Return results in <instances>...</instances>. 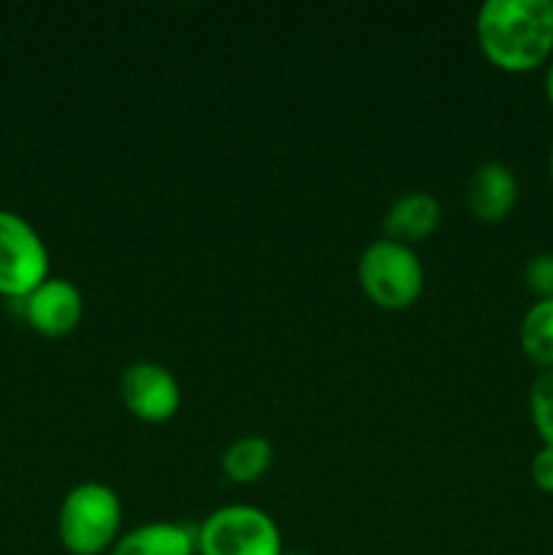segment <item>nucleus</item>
<instances>
[{
  "instance_id": "obj_1",
  "label": "nucleus",
  "mask_w": 553,
  "mask_h": 555,
  "mask_svg": "<svg viewBox=\"0 0 553 555\" xmlns=\"http://www.w3.org/2000/svg\"><path fill=\"white\" fill-rule=\"evenodd\" d=\"M475 36L488 63L507 74H529L553 57V0H486Z\"/></svg>"
},
{
  "instance_id": "obj_2",
  "label": "nucleus",
  "mask_w": 553,
  "mask_h": 555,
  "mask_svg": "<svg viewBox=\"0 0 553 555\" xmlns=\"http://www.w3.org/2000/svg\"><path fill=\"white\" fill-rule=\"evenodd\" d=\"M123 529V502L103 482H81L65 493L57 513L60 545L70 555H103Z\"/></svg>"
},
{
  "instance_id": "obj_3",
  "label": "nucleus",
  "mask_w": 553,
  "mask_h": 555,
  "mask_svg": "<svg viewBox=\"0 0 553 555\" xmlns=\"http://www.w3.org/2000/svg\"><path fill=\"white\" fill-rule=\"evenodd\" d=\"M358 282L380 309L401 312L421 298L426 271L410 244L383 236L369 244L358 258Z\"/></svg>"
},
{
  "instance_id": "obj_4",
  "label": "nucleus",
  "mask_w": 553,
  "mask_h": 555,
  "mask_svg": "<svg viewBox=\"0 0 553 555\" xmlns=\"http://www.w3.org/2000/svg\"><path fill=\"white\" fill-rule=\"evenodd\" d=\"M198 555H282V534L269 513L249 504L217 507L195 529Z\"/></svg>"
},
{
  "instance_id": "obj_5",
  "label": "nucleus",
  "mask_w": 553,
  "mask_h": 555,
  "mask_svg": "<svg viewBox=\"0 0 553 555\" xmlns=\"http://www.w3.org/2000/svg\"><path fill=\"white\" fill-rule=\"evenodd\" d=\"M49 280V249L22 215L0 209V296L27 298Z\"/></svg>"
},
{
  "instance_id": "obj_6",
  "label": "nucleus",
  "mask_w": 553,
  "mask_h": 555,
  "mask_svg": "<svg viewBox=\"0 0 553 555\" xmlns=\"http://www.w3.org/2000/svg\"><path fill=\"white\" fill-rule=\"evenodd\" d=\"M119 396L130 415L144 423L171 421L182 404V388L171 369L155 361H136L119 377Z\"/></svg>"
},
{
  "instance_id": "obj_7",
  "label": "nucleus",
  "mask_w": 553,
  "mask_h": 555,
  "mask_svg": "<svg viewBox=\"0 0 553 555\" xmlns=\"http://www.w3.org/2000/svg\"><path fill=\"white\" fill-rule=\"evenodd\" d=\"M22 312H25L27 325L36 334L60 339L76 331L85 314V298L74 282L63 276H49L47 282L36 287L27 298H22Z\"/></svg>"
},
{
  "instance_id": "obj_8",
  "label": "nucleus",
  "mask_w": 553,
  "mask_h": 555,
  "mask_svg": "<svg viewBox=\"0 0 553 555\" xmlns=\"http://www.w3.org/2000/svg\"><path fill=\"white\" fill-rule=\"evenodd\" d=\"M520 184L513 168L502 160H486L466 182V206L480 222H502L518 204Z\"/></svg>"
},
{
  "instance_id": "obj_9",
  "label": "nucleus",
  "mask_w": 553,
  "mask_h": 555,
  "mask_svg": "<svg viewBox=\"0 0 553 555\" xmlns=\"http://www.w3.org/2000/svg\"><path fill=\"white\" fill-rule=\"evenodd\" d=\"M439 220H442V206H439L437 195L426 193V190H410L388 206L383 228L385 236L412 247L415 242L432 236L439 228Z\"/></svg>"
},
{
  "instance_id": "obj_10",
  "label": "nucleus",
  "mask_w": 553,
  "mask_h": 555,
  "mask_svg": "<svg viewBox=\"0 0 553 555\" xmlns=\"http://www.w3.org/2000/svg\"><path fill=\"white\" fill-rule=\"evenodd\" d=\"M108 555H198V551L190 526L152 520L119 534Z\"/></svg>"
},
{
  "instance_id": "obj_11",
  "label": "nucleus",
  "mask_w": 553,
  "mask_h": 555,
  "mask_svg": "<svg viewBox=\"0 0 553 555\" xmlns=\"http://www.w3.org/2000/svg\"><path fill=\"white\" fill-rule=\"evenodd\" d=\"M271 464H274V448H271L269 439L258 437V434L239 437L222 453V472L236 486L258 482L271 469Z\"/></svg>"
},
{
  "instance_id": "obj_12",
  "label": "nucleus",
  "mask_w": 553,
  "mask_h": 555,
  "mask_svg": "<svg viewBox=\"0 0 553 555\" xmlns=\"http://www.w3.org/2000/svg\"><path fill=\"white\" fill-rule=\"evenodd\" d=\"M518 341L524 356L535 366H540V372L553 369V298L535 301L526 309L518 328Z\"/></svg>"
},
{
  "instance_id": "obj_13",
  "label": "nucleus",
  "mask_w": 553,
  "mask_h": 555,
  "mask_svg": "<svg viewBox=\"0 0 553 555\" xmlns=\"http://www.w3.org/2000/svg\"><path fill=\"white\" fill-rule=\"evenodd\" d=\"M529 415L542 444L553 448V369L535 377L529 388Z\"/></svg>"
},
{
  "instance_id": "obj_14",
  "label": "nucleus",
  "mask_w": 553,
  "mask_h": 555,
  "mask_svg": "<svg viewBox=\"0 0 553 555\" xmlns=\"http://www.w3.org/2000/svg\"><path fill=\"white\" fill-rule=\"evenodd\" d=\"M524 285L537 301L553 298V253H537L526 260Z\"/></svg>"
},
{
  "instance_id": "obj_15",
  "label": "nucleus",
  "mask_w": 553,
  "mask_h": 555,
  "mask_svg": "<svg viewBox=\"0 0 553 555\" xmlns=\"http://www.w3.org/2000/svg\"><path fill=\"white\" fill-rule=\"evenodd\" d=\"M529 475H531V482H535L540 491L553 493V448L542 444V448L531 455Z\"/></svg>"
},
{
  "instance_id": "obj_16",
  "label": "nucleus",
  "mask_w": 553,
  "mask_h": 555,
  "mask_svg": "<svg viewBox=\"0 0 553 555\" xmlns=\"http://www.w3.org/2000/svg\"><path fill=\"white\" fill-rule=\"evenodd\" d=\"M545 98L553 108V57H551V63L545 65Z\"/></svg>"
},
{
  "instance_id": "obj_17",
  "label": "nucleus",
  "mask_w": 553,
  "mask_h": 555,
  "mask_svg": "<svg viewBox=\"0 0 553 555\" xmlns=\"http://www.w3.org/2000/svg\"><path fill=\"white\" fill-rule=\"evenodd\" d=\"M548 173H551V182H553V146L551 152H548Z\"/></svg>"
},
{
  "instance_id": "obj_18",
  "label": "nucleus",
  "mask_w": 553,
  "mask_h": 555,
  "mask_svg": "<svg viewBox=\"0 0 553 555\" xmlns=\"http://www.w3.org/2000/svg\"><path fill=\"white\" fill-rule=\"evenodd\" d=\"M282 555H309V553H298V551H291V553H282Z\"/></svg>"
}]
</instances>
